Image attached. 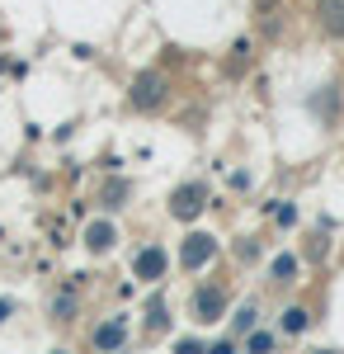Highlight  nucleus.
Returning a JSON list of instances; mask_svg holds the SVG:
<instances>
[{
    "mask_svg": "<svg viewBox=\"0 0 344 354\" xmlns=\"http://www.w3.org/2000/svg\"><path fill=\"white\" fill-rule=\"evenodd\" d=\"M133 270H137V279H146V283H156V279H165V270H170V255H165L160 245H146V250H137Z\"/></svg>",
    "mask_w": 344,
    "mask_h": 354,
    "instance_id": "nucleus-6",
    "label": "nucleus"
},
{
    "mask_svg": "<svg viewBox=\"0 0 344 354\" xmlns=\"http://www.w3.org/2000/svg\"><path fill=\"white\" fill-rule=\"evenodd\" d=\"M208 354H240L236 335H231V340H217V345H208Z\"/></svg>",
    "mask_w": 344,
    "mask_h": 354,
    "instance_id": "nucleus-16",
    "label": "nucleus"
},
{
    "mask_svg": "<svg viewBox=\"0 0 344 354\" xmlns=\"http://www.w3.org/2000/svg\"><path fill=\"white\" fill-rule=\"evenodd\" d=\"M292 222H297V208L283 203V208H278V227H292Z\"/></svg>",
    "mask_w": 344,
    "mask_h": 354,
    "instance_id": "nucleus-17",
    "label": "nucleus"
},
{
    "mask_svg": "<svg viewBox=\"0 0 344 354\" xmlns=\"http://www.w3.org/2000/svg\"><path fill=\"white\" fill-rule=\"evenodd\" d=\"M307 326H312V312H307V307H288V312H283V330H288V335H302Z\"/></svg>",
    "mask_w": 344,
    "mask_h": 354,
    "instance_id": "nucleus-11",
    "label": "nucleus"
},
{
    "mask_svg": "<svg viewBox=\"0 0 344 354\" xmlns=\"http://www.w3.org/2000/svg\"><path fill=\"white\" fill-rule=\"evenodd\" d=\"M170 100V76L165 71H142V76H133V90H128V104L142 113L160 109Z\"/></svg>",
    "mask_w": 344,
    "mask_h": 354,
    "instance_id": "nucleus-1",
    "label": "nucleus"
},
{
    "mask_svg": "<svg viewBox=\"0 0 344 354\" xmlns=\"http://www.w3.org/2000/svg\"><path fill=\"white\" fill-rule=\"evenodd\" d=\"M52 354H66V350H52Z\"/></svg>",
    "mask_w": 344,
    "mask_h": 354,
    "instance_id": "nucleus-20",
    "label": "nucleus"
},
{
    "mask_svg": "<svg viewBox=\"0 0 344 354\" xmlns=\"http://www.w3.org/2000/svg\"><path fill=\"white\" fill-rule=\"evenodd\" d=\"M278 350V335L274 330H250L245 335V354H274Z\"/></svg>",
    "mask_w": 344,
    "mask_h": 354,
    "instance_id": "nucleus-9",
    "label": "nucleus"
},
{
    "mask_svg": "<svg viewBox=\"0 0 344 354\" xmlns=\"http://www.w3.org/2000/svg\"><path fill=\"white\" fill-rule=\"evenodd\" d=\"M175 354H208V345H203L198 335H180V340H175Z\"/></svg>",
    "mask_w": 344,
    "mask_h": 354,
    "instance_id": "nucleus-14",
    "label": "nucleus"
},
{
    "mask_svg": "<svg viewBox=\"0 0 344 354\" xmlns=\"http://www.w3.org/2000/svg\"><path fill=\"white\" fill-rule=\"evenodd\" d=\"M316 19L330 38H344V0H316Z\"/></svg>",
    "mask_w": 344,
    "mask_h": 354,
    "instance_id": "nucleus-7",
    "label": "nucleus"
},
{
    "mask_svg": "<svg viewBox=\"0 0 344 354\" xmlns=\"http://www.w3.org/2000/svg\"><path fill=\"white\" fill-rule=\"evenodd\" d=\"M203 208H208V189H203V185H180V189L170 194V218L193 222Z\"/></svg>",
    "mask_w": 344,
    "mask_h": 354,
    "instance_id": "nucleus-3",
    "label": "nucleus"
},
{
    "mask_svg": "<svg viewBox=\"0 0 344 354\" xmlns=\"http://www.w3.org/2000/svg\"><path fill=\"white\" fill-rule=\"evenodd\" d=\"M189 307H193L198 322H217V317L227 312V298H222L217 283H203V288H193V302H189Z\"/></svg>",
    "mask_w": 344,
    "mask_h": 354,
    "instance_id": "nucleus-5",
    "label": "nucleus"
},
{
    "mask_svg": "<svg viewBox=\"0 0 344 354\" xmlns=\"http://www.w3.org/2000/svg\"><path fill=\"white\" fill-rule=\"evenodd\" d=\"M118 241V227H113V222H90V227H85V245H90V250H108V245Z\"/></svg>",
    "mask_w": 344,
    "mask_h": 354,
    "instance_id": "nucleus-8",
    "label": "nucleus"
},
{
    "mask_svg": "<svg viewBox=\"0 0 344 354\" xmlns=\"http://www.w3.org/2000/svg\"><path fill=\"white\" fill-rule=\"evenodd\" d=\"M316 354H335V350H316Z\"/></svg>",
    "mask_w": 344,
    "mask_h": 354,
    "instance_id": "nucleus-19",
    "label": "nucleus"
},
{
    "mask_svg": "<svg viewBox=\"0 0 344 354\" xmlns=\"http://www.w3.org/2000/svg\"><path fill=\"white\" fill-rule=\"evenodd\" d=\"M10 317H15V302H10V298H0V326H5Z\"/></svg>",
    "mask_w": 344,
    "mask_h": 354,
    "instance_id": "nucleus-18",
    "label": "nucleus"
},
{
    "mask_svg": "<svg viewBox=\"0 0 344 354\" xmlns=\"http://www.w3.org/2000/svg\"><path fill=\"white\" fill-rule=\"evenodd\" d=\"M212 255H217V236H208V232H189L184 245H180V265L184 270H203Z\"/></svg>",
    "mask_w": 344,
    "mask_h": 354,
    "instance_id": "nucleus-4",
    "label": "nucleus"
},
{
    "mask_svg": "<svg viewBox=\"0 0 344 354\" xmlns=\"http://www.w3.org/2000/svg\"><path fill=\"white\" fill-rule=\"evenodd\" d=\"M269 274H274L278 283H292V274H297V255H274V265H269Z\"/></svg>",
    "mask_w": 344,
    "mask_h": 354,
    "instance_id": "nucleus-12",
    "label": "nucleus"
},
{
    "mask_svg": "<svg viewBox=\"0 0 344 354\" xmlns=\"http://www.w3.org/2000/svg\"><path fill=\"white\" fill-rule=\"evenodd\" d=\"M231 326H236V335H250V330H260V307H255V302H245V307L236 312V322H231Z\"/></svg>",
    "mask_w": 344,
    "mask_h": 354,
    "instance_id": "nucleus-10",
    "label": "nucleus"
},
{
    "mask_svg": "<svg viewBox=\"0 0 344 354\" xmlns=\"http://www.w3.org/2000/svg\"><path fill=\"white\" fill-rule=\"evenodd\" d=\"M123 198H128V185H118V189L104 194V208H123Z\"/></svg>",
    "mask_w": 344,
    "mask_h": 354,
    "instance_id": "nucleus-15",
    "label": "nucleus"
},
{
    "mask_svg": "<svg viewBox=\"0 0 344 354\" xmlns=\"http://www.w3.org/2000/svg\"><path fill=\"white\" fill-rule=\"evenodd\" d=\"M146 326H151V330H165V326H170V312H165V302H160V298L146 302Z\"/></svg>",
    "mask_w": 344,
    "mask_h": 354,
    "instance_id": "nucleus-13",
    "label": "nucleus"
},
{
    "mask_svg": "<svg viewBox=\"0 0 344 354\" xmlns=\"http://www.w3.org/2000/svg\"><path fill=\"white\" fill-rule=\"evenodd\" d=\"M90 345H95V354H123L128 350V322H123V317L99 322V326L90 330Z\"/></svg>",
    "mask_w": 344,
    "mask_h": 354,
    "instance_id": "nucleus-2",
    "label": "nucleus"
}]
</instances>
